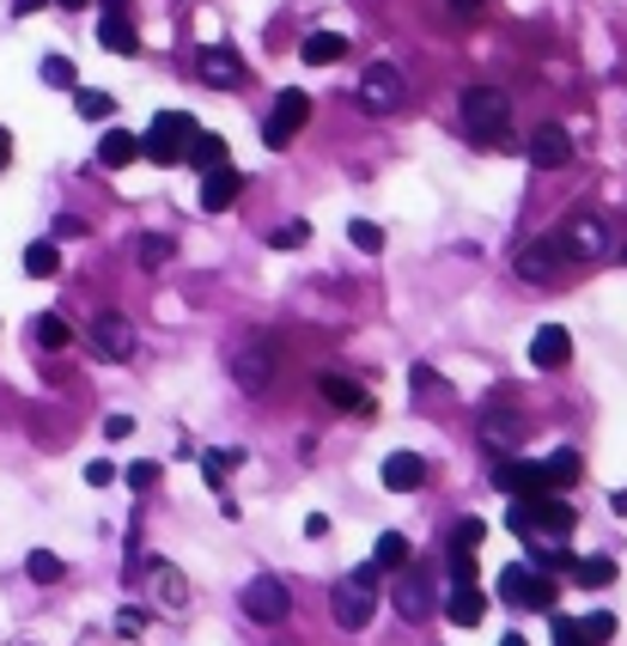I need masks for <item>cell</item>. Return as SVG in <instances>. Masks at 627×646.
Segmentation results:
<instances>
[{"label":"cell","instance_id":"6da1fadb","mask_svg":"<svg viewBox=\"0 0 627 646\" xmlns=\"http://www.w3.org/2000/svg\"><path fill=\"white\" fill-rule=\"evenodd\" d=\"M226 366H232V384L244 396H262L268 384H275V372H280V342L275 336H244Z\"/></svg>","mask_w":627,"mask_h":646},{"label":"cell","instance_id":"7a4b0ae2","mask_svg":"<svg viewBox=\"0 0 627 646\" xmlns=\"http://www.w3.org/2000/svg\"><path fill=\"white\" fill-rule=\"evenodd\" d=\"M196 117L189 110H158L153 117V129L141 134V158H153V165H184V153H189V141H196Z\"/></svg>","mask_w":627,"mask_h":646},{"label":"cell","instance_id":"3957f363","mask_svg":"<svg viewBox=\"0 0 627 646\" xmlns=\"http://www.w3.org/2000/svg\"><path fill=\"white\" fill-rule=\"evenodd\" d=\"M554 244H561L566 263H597V256H609V220L591 213V208H579V213H566V220H561Z\"/></svg>","mask_w":627,"mask_h":646},{"label":"cell","instance_id":"277c9868","mask_svg":"<svg viewBox=\"0 0 627 646\" xmlns=\"http://www.w3.org/2000/svg\"><path fill=\"white\" fill-rule=\"evenodd\" d=\"M506 122H512V98L499 86H470L463 92V129L475 141H506Z\"/></svg>","mask_w":627,"mask_h":646},{"label":"cell","instance_id":"5b68a950","mask_svg":"<svg viewBox=\"0 0 627 646\" xmlns=\"http://www.w3.org/2000/svg\"><path fill=\"white\" fill-rule=\"evenodd\" d=\"M499 604L512 610H554V580L549 573L524 568V561H512V568H499Z\"/></svg>","mask_w":627,"mask_h":646},{"label":"cell","instance_id":"8992f818","mask_svg":"<svg viewBox=\"0 0 627 646\" xmlns=\"http://www.w3.org/2000/svg\"><path fill=\"white\" fill-rule=\"evenodd\" d=\"M287 610H293V592H287V580H280V573H256V580L244 585V616L250 622L275 628V622H287Z\"/></svg>","mask_w":627,"mask_h":646},{"label":"cell","instance_id":"52a82bcc","mask_svg":"<svg viewBox=\"0 0 627 646\" xmlns=\"http://www.w3.org/2000/svg\"><path fill=\"white\" fill-rule=\"evenodd\" d=\"M512 269H518V281H530V287H549V281H561L566 256H561V244H554V232L549 238H524L518 256H512Z\"/></svg>","mask_w":627,"mask_h":646},{"label":"cell","instance_id":"ba28073f","mask_svg":"<svg viewBox=\"0 0 627 646\" xmlns=\"http://www.w3.org/2000/svg\"><path fill=\"white\" fill-rule=\"evenodd\" d=\"M86 342H92L98 360H110V366H122V360H134V324L122 311H98L92 330H86Z\"/></svg>","mask_w":627,"mask_h":646},{"label":"cell","instance_id":"9c48e42d","mask_svg":"<svg viewBox=\"0 0 627 646\" xmlns=\"http://www.w3.org/2000/svg\"><path fill=\"white\" fill-rule=\"evenodd\" d=\"M360 105H366L372 117H391V110L403 105V74H396L391 62H372L366 74H360Z\"/></svg>","mask_w":627,"mask_h":646},{"label":"cell","instance_id":"30bf717a","mask_svg":"<svg viewBox=\"0 0 627 646\" xmlns=\"http://www.w3.org/2000/svg\"><path fill=\"white\" fill-rule=\"evenodd\" d=\"M305 122H311V98H305V92H280V105L268 110V122H262V141L280 153V146L305 129Z\"/></svg>","mask_w":627,"mask_h":646},{"label":"cell","instance_id":"8fae6325","mask_svg":"<svg viewBox=\"0 0 627 646\" xmlns=\"http://www.w3.org/2000/svg\"><path fill=\"white\" fill-rule=\"evenodd\" d=\"M494 489L512 494V501H536V494H554V489H549V475H542V463H524V458L494 463Z\"/></svg>","mask_w":627,"mask_h":646},{"label":"cell","instance_id":"7c38bea8","mask_svg":"<svg viewBox=\"0 0 627 646\" xmlns=\"http://www.w3.org/2000/svg\"><path fill=\"white\" fill-rule=\"evenodd\" d=\"M329 610H336V628L360 634L372 616H378V592H360L353 580H341V585H336V598H329Z\"/></svg>","mask_w":627,"mask_h":646},{"label":"cell","instance_id":"4fadbf2b","mask_svg":"<svg viewBox=\"0 0 627 646\" xmlns=\"http://www.w3.org/2000/svg\"><path fill=\"white\" fill-rule=\"evenodd\" d=\"M317 396H323L329 409H341V415H372L378 409V403L366 396V384L348 379V372H323V379H317Z\"/></svg>","mask_w":627,"mask_h":646},{"label":"cell","instance_id":"5bb4252c","mask_svg":"<svg viewBox=\"0 0 627 646\" xmlns=\"http://www.w3.org/2000/svg\"><path fill=\"white\" fill-rule=\"evenodd\" d=\"M530 165L536 172H561V165H573V134H566L561 122H542V129L530 134Z\"/></svg>","mask_w":627,"mask_h":646},{"label":"cell","instance_id":"9a60e30c","mask_svg":"<svg viewBox=\"0 0 627 646\" xmlns=\"http://www.w3.org/2000/svg\"><path fill=\"white\" fill-rule=\"evenodd\" d=\"M146 592L158 598V610H170V616H184L189 610V580L170 561H146Z\"/></svg>","mask_w":627,"mask_h":646},{"label":"cell","instance_id":"2e32d148","mask_svg":"<svg viewBox=\"0 0 627 646\" xmlns=\"http://www.w3.org/2000/svg\"><path fill=\"white\" fill-rule=\"evenodd\" d=\"M566 360H573V336H566V324H542V330L530 336V366L536 372H561Z\"/></svg>","mask_w":627,"mask_h":646},{"label":"cell","instance_id":"e0dca14e","mask_svg":"<svg viewBox=\"0 0 627 646\" xmlns=\"http://www.w3.org/2000/svg\"><path fill=\"white\" fill-rule=\"evenodd\" d=\"M196 74L208 79V86H238V79H244V55H238L232 43H201Z\"/></svg>","mask_w":627,"mask_h":646},{"label":"cell","instance_id":"ac0fdd59","mask_svg":"<svg viewBox=\"0 0 627 646\" xmlns=\"http://www.w3.org/2000/svg\"><path fill=\"white\" fill-rule=\"evenodd\" d=\"M420 482H427V458L420 451H391L384 458V489L391 494H415Z\"/></svg>","mask_w":627,"mask_h":646},{"label":"cell","instance_id":"d6986e66","mask_svg":"<svg viewBox=\"0 0 627 646\" xmlns=\"http://www.w3.org/2000/svg\"><path fill=\"white\" fill-rule=\"evenodd\" d=\"M475 427H482V439H487L494 451L524 446V415H518V409H482V421H475Z\"/></svg>","mask_w":627,"mask_h":646},{"label":"cell","instance_id":"ffe728a7","mask_svg":"<svg viewBox=\"0 0 627 646\" xmlns=\"http://www.w3.org/2000/svg\"><path fill=\"white\" fill-rule=\"evenodd\" d=\"M238 189H244V177L232 172V165H220V172L201 177V213H226L238 201Z\"/></svg>","mask_w":627,"mask_h":646},{"label":"cell","instance_id":"44dd1931","mask_svg":"<svg viewBox=\"0 0 627 646\" xmlns=\"http://www.w3.org/2000/svg\"><path fill=\"white\" fill-rule=\"evenodd\" d=\"M444 616L458 622V628H482V616H487L482 585H451V598H444Z\"/></svg>","mask_w":627,"mask_h":646},{"label":"cell","instance_id":"7402d4cb","mask_svg":"<svg viewBox=\"0 0 627 646\" xmlns=\"http://www.w3.org/2000/svg\"><path fill=\"white\" fill-rule=\"evenodd\" d=\"M98 43H105L110 55H134V50H141V37H134V25H129L122 7H105V19H98Z\"/></svg>","mask_w":627,"mask_h":646},{"label":"cell","instance_id":"603a6c76","mask_svg":"<svg viewBox=\"0 0 627 646\" xmlns=\"http://www.w3.org/2000/svg\"><path fill=\"white\" fill-rule=\"evenodd\" d=\"M134 158H141V134L110 129L105 141H98V165H105V172H122V165H134Z\"/></svg>","mask_w":627,"mask_h":646},{"label":"cell","instance_id":"cb8c5ba5","mask_svg":"<svg viewBox=\"0 0 627 646\" xmlns=\"http://www.w3.org/2000/svg\"><path fill=\"white\" fill-rule=\"evenodd\" d=\"M391 604H396V616H403V622H427V604H432V598H427V580H420V573H403Z\"/></svg>","mask_w":627,"mask_h":646},{"label":"cell","instance_id":"d4e9b609","mask_svg":"<svg viewBox=\"0 0 627 646\" xmlns=\"http://www.w3.org/2000/svg\"><path fill=\"white\" fill-rule=\"evenodd\" d=\"M299 55H305V67H329V62L348 55V37H341V31H311V37L299 43Z\"/></svg>","mask_w":627,"mask_h":646},{"label":"cell","instance_id":"484cf974","mask_svg":"<svg viewBox=\"0 0 627 646\" xmlns=\"http://www.w3.org/2000/svg\"><path fill=\"white\" fill-rule=\"evenodd\" d=\"M189 165H196V172L201 177H208V172H220V165H226V141H220V134H208V129H201L196 134V141H189Z\"/></svg>","mask_w":627,"mask_h":646},{"label":"cell","instance_id":"4316f807","mask_svg":"<svg viewBox=\"0 0 627 646\" xmlns=\"http://www.w3.org/2000/svg\"><path fill=\"white\" fill-rule=\"evenodd\" d=\"M579 470H585V463H579V451H573V446L549 451V463H542V475H549V489H554V494H561V489H573V482H579Z\"/></svg>","mask_w":627,"mask_h":646},{"label":"cell","instance_id":"83f0119b","mask_svg":"<svg viewBox=\"0 0 627 646\" xmlns=\"http://www.w3.org/2000/svg\"><path fill=\"white\" fill-rule=\"evenodd\" d=\"M372 568H378V573H403L408 568V537H403V530H384V537H378Z\"/></svg>","mask_w":627,"mask_h":646},{"label":"cell","instance_id":"f1b7e54d","mask_svg":"<svg viewBox=\"0 0 627 646\" xmlns=\"http://www.w3.org/2000/svg\"><path fill=\"white\" fill-rule=\"evenodd\" d=\"M530 568L536 573H561V568H573V555L561 549V537H530Z\"/></svg>","mask_w":627,"mask_h":646},{"label":"cell","instance_id":"f546056e","mask_svg":"<svg viewBox=\"0 0 627 646\" xmlns=\"http://www.w3.org/2000/svg\"><path fill=\"white\" fill-rule=\"evenodd\" d=\"M31 342L37 348H50V354H62L67 342H74V330H67V317H55V311H43L37 324H31Z\"/></svg>","mask_w":627,"mask_h":646},{"label":"cell","instance_id":"4dcf8cb0","mask_svg":"<svg viewBox=\"0 0 627 646\" xmlns=\"http://www.w3.org/2000/svg\"><path fill=\"white\" fill-rule=\"evenodd\" d=\"M573 580L585 592H603V585H615V561L609 555H585V561H573Z\"/></svg>","mask_w":627,"mask_h":646},{"label":"cell","instance_id":"1f68e13d","mask_svg":"<svg viewBox=\"0 0 627 646\" xmlns=\"http://www.w3.org/2000/svg\"><path fill=\"white\" fill-rule=\"evenodd\" d=\"M134 256H141V269H165L170 256H177V238H165V232H146L141 244H134Z\"/></svg>","mask_w":627,"mask_h":646},{"label":"cell","instance_id":"d6a6232c","mask_svg":"<svg viewBox=\"0 0 627 646\" xmlns=\"http://www.w3.org/2000/svg\"><path fill=\"white\" fill-rule=\"evenodd\" d=\"M74 110H79L86 122H110V117H117V98H110V92H92V86H79V92H74Z\"/></svg>","mask_w":627,"mask_h":646},{"label":"cell","instance_id":"836d02e7","mask_svg":"<svg viewBox=\"0 0 627 646\" xmlns=\"http://www.w3.org/2000/svg\"><path fill=\"white\" fill-rule=\"evenodd\" d=\"M55 269H62V251H55L50 238H37V244L25 251V275H31V281H50Z\"/></svg>","mask_w":627,"mask_h":646},{"label":"cell","instance_id":"e575fe53","mask_svg":"<svg viewBox=\"0 0 627 646\" xmlns=\"http://www.w3.org/2000/svg\"><path fill=\"white\" fill-rule=\"evenodd\" d=\"M244 463V451H201V475H208V489H226V475Z\"/></svg>","mask_w":627,"mask_h":646},{"label":"cell","instance_id":"d590c367","mask_svg":"<svg viewBox=\"0 0 627 646\" xmlns=\"http://www.w3.org/2000/svg\"><path fill=\"white\" fill-rule=\"evenodd\" d=\"M579 640H585V646H609V640H615V616H609V610H591V616H579Z\"/></svg>","mask_w":627,"mask_h":646},{"label":"cell","instance_id":"8d00e7d4","mask_svg":"<svg viewBox=\"0 0 627 646\" xmlns=\"http://www.w3.org/2000/svg\"><path fill=\"white\" fill-rule=\"evenodd\" d=\"M25 573H31V580H37V585H55V580H62V555H50V549H31V555H25Z\"/></svg>","mask_w":627,"mask_h":646},{"label":"cell","instance_id":"74e56055","mask_svg":"<svg viewBox=\"0 0 627 646\" xmlns=\"http://www.w3.org/2000/svg\"><path fill=\"white\" fill-rule=\"evenodd\" d=\"M268 244H275V251H305V244H311V226L287 220V226H275V238H268Z\"/></svg>","mask_w":627,"mask_h":646},{"label":"cell","instance_id":"f35d334b","mask_svg":"<svg viewBox=\"0 0 627 646\" xmlns=\"http://www.w3.org/2000/svg\"><path fill=\"white\" fill-rule=\"evenodd\" d=\"M482 537H487V525H482V518H458V530H451V549L475 555V549H482Z\"/></svg>","mask_w":627,"mask_h":646},{"label":"cell","instance_id":"ab89813d","mask_svg":"<svg viewBox=\"0 0 627 646\" xmlns=\"http://www.w3.org/2000/svg\"><path fill=\"white\" fill-rule=\"evenodd\" d=\"M348 238H353V251H384V226H372V220H353Z\"/></svg>","mask_w":627,"mask_h":646},{"label":"cell","instance_id":"60d3db41","mask_svg":"<svg viewBox=\"0 0 627 646\" xmlns=\"http://www.w3.org/2000/svg\"><path fill=\"white\" fill-rule=\"evenodd\" d=\"M117 634H122V640H141V634H146V610H117Z\"/></svg>","mask_w":627,"mask_h":646},{"label":"cell","instance_id":"b9f144b4","mask_svg":"<svg viewBox=\"0 0 627 646\" xmlns=\"http://www.w3.org/2000/svg\"><path fill=\"white\" fill-rule=\"evenodd\" d=\"M129 489H158V463L153 458H141V463H129Z\"/></svg>","mask_w":627,"mask_h":646},{"label":"cell","instance_id":"7bdbcfd3","mask_svg":"<svg viewBox=\"0 0 627 646\" xmlns=\"http://www.w3.org/2000/svg\"><path fill=\"white\" fill-rule=\"evenodd\" d=\"M43 79H50V86H74V62H67V55H50V62H43Z\"/></svg>","mask_w":627,"mask_h":646},{"label":"cell","instance_id":"ee69618b","mask_svg":"<svg viewBox=\"0 0 627 646\" xmlns=\"http://www.w3.org/2000/svg\"><path fill=\"white\" fill-rule=\"evenodd\" d=\"M86 482H92V489H110V482H117V463H110V458H92V463H86Z\"/></svg>","mask_w":627,"mask_h":646},{"label":"cell","instance_id":"f6af8a7d","mask_svg":"<svg viewBox=\"0 0 627 646\" xmlns=\"http://www.w3.org/2000/svg\"><path fill=\"white\" fill-rule=\"evenodd\" d=\"M451 580H458V585H475V555L451 549Z\"/></svg>","mask_w":627,"mask_h":646},{"label":"cell","instance_id":"bcb514c9","mask_svg":"<svg viewBox=\"0 0 627 646\" xmlns=\"http://www.w3.org/2000/svg\"><path fill=\"white\" fill-rule=\"evenodd\" d=\"M348 580H353V585H360V592H378V585H384V573H378V568H372V561H360V568H353V573H348Z\"/></svg>","mask_w":627,"mask_h":646},{"label":"cell","instance_id":"7dc6e473","mask_svg":"<svg viewBox=\"0 0 627 646\" xmlns=\"http://www.w3.org/2000/svg\"><path fill=\"white\" fill-rule=\"evenodd\" d=\"M554 640H561V646H585V640H579V616H554Z\"/></svg>","mask_w":627,"mask_h":646},{"label":"cell","instance_id":"c3c4849f","mask_svg":"<svg viewBox=\"0 0 627 646\" xmlns=\"http://www.w3.org/2000/svg\"><path fill=\"white\" fill-rule=\"evenodd\" d=\"M427 391H444V379L432 366H415V396H427Z\"/></svg>","mask_w":627,"mask_h":646},{"label":"cell","instance_id":"681fc988","mask_svg":"<svg viewBox=\"0 0 627 646\" xmlns=\"http://www.w3.org/2000/svg\"><path fill=\"white\" fill-rule=\"evenodd\" d=\"M129 434H134L129 415H110V421H105V439H129Z\"/></svg>","mask_w":627,"mask_h":646},{"label":"cell","instance_id":"f907efd6","mask_svg":"<svg viewBox=\"0 0 627 646\" xmlns=\"http://www.w3.org/2000/svg\"><path fill=\"white\" fill-rule=\"evenodd\" d=\"M305 537H311V543H317V537H329V518H323V513H311V518H305Z\"/></svg>","mask_w":627,"mask_h":646},{"label":"cell","instance_id":"816d5d0a","mask_svg":"<svg viewBox=\"0 0 627 646\" xmlns=\"http://www.w3.org/2000/svg\"><path fill=\"white\" fill-rule=\"evenodd\" d=\"M609 513H615V518H627V489H615V494H609Z\"/></svg>","mask_w":627,"mask_h":646},{"label":"cell","instance_id":"f5cc1de1","mask_svg":"<svg viewBox=\"0 0 627 646\" xmlns=\"http://www.w3.org/2000/svg\"><path fill=\"white\" fill-rule=\"evenodd\" d=\"M7 158H13V134L0 129V172H7Z\"/></svg>","mask_w":627,"mask_h":646},{"label":"cell","instance_id":"db71d44e","mask_svg":"<svg viewBox=\"0 0 627 646\" xmlns=\"http://www.w3.org/2000/svg\"><path fill=\"white\" fill-rule=\"evenodd\" d=\"M451 13H482V0H451Z\"/></svg>","mask_w":627,"mask_h":646},{"label":"cell","instance_id":"11a10c76","mask_svg":"<svg viewBox=\"0 0 627 646\" xmlns=\"http://www.w3.org/2000/svg\"><path fill=\"white\" fill-rule=\"evenodd\" d=\"M499 646H530V640H524V634H506V640H499Z\"/></svg>","mask_w":627,"mask_h":646},{"label":"cell","instance_id":"9f6ffc18","mask_svg":"<svg viewBox=\"0 0 627 646\" xmlns=\"http://www.w3.org/2000/svg\"><path fill=\"white\" fill-rule=\"evenodd\" d=\"M55 7H67V13H79V7H86V0H55Z\"/></svg>","mask_w":627,"mask_h":646},{"label":"cell","instance_id":"6f0895ef","mask_svg":"<svg viewBox=\"0 0 627 646\" xmlns=\"http://www.w3.org/2000/svg\"><path fill=\"white\" fill-rule=\"evenodd\" d=\"M622 263H627V244H622Z\"/></svg>","mask_w":627,"mask_h":646}]
</instances>
